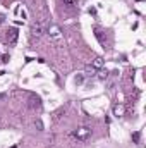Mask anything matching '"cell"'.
Wrapping results in <instances>:
<instances>
[{"label":"cell","instance_id":"6da1fadb","mask_svg":"<svg viewBox=\"0 0 146 148\" xmlns=\"http://www.w3.org/2000/svg\"><path fill=\"white\" fill-rule=\"evenodd\" d=\"M72 136L74 138H77L79 141H84V140H88V138L91 136V127H88V126H81V127H77V129L74 131Z\"/></svg>","mask_w":146,"mask_h":148},{"label":"cell","instance_id":"7a4b0ae2","mask_svg":"<svg viewBox=\"0 0 146 148\" xmlns=\"http://www.w3.org/2000/svg\"><path fill=\"white\" fill-rule=\"evenodd\" d=\"M17 38H19V31H17V28H9V29H7L5 41H7L9 45H16V43H17Z\"/></svg>","mask_w":146,"mask_h":148},{"label":"cell","instance_id":"3957f363","mask_svg":"<svg viewBox=\"0 0 146 148\" xmlns=\"http://www.w3.org/2000/svg\"><path fill=\"white\" fill-rule=\"evenodd\" d=\"M41 35H43V26H41L40 23H38V24H33V26H31V40H35V38L38 40Z\"/></svg>","mask_w":146,"mask_h":148},{"label":"cell","instance_id":"277c9868","mask_svg":"<svg viewBox=\"0 0 146 148\" xmlns=\"http://www.w3.org/2000/svg\"><path fill=\"white\" fill-rule=\"evenodd\" d=\"M46 33H48L50 38H60V28L57 24H50L48 29H46Z\"/></svg>","mask_w":146,"mask_h":148},{"label":"cell","instance_id":"5b68a950","mask_svg":"<svg viewBox=\"0 0 146 148\" xmlns=\"http://www.w3.org/2000/svg\"><path fill=\"white\" fill-rule=\"evenodd\" d=\"M28 105H29V109H33V110H40V109H41V98L33 95V97L29 98V103H28Z\"/></svg>","mask_w":146,"mask_h":148},{"label":"cell","instance_id":"8992f818","mask_svg":"<svg viewBox=\"0 0 146 148\" xmlns=\"http://www.w3.org/2000/svg\"><path fill=\"white\" fill-rule=\"evenodd\" d=\"M124 112H126V109H124V105H122V103L113 105V115H115V117H122V115H124Z\"/></svg>","mask_w":146,"mask_h":148},{"label":"cell","instance_id":"52a82bcc","mask_svg":"<svg viewBox=\"0 0 146 148\" xmlns=\"http://www.w3.org/2000/svg\"><path fill=\"white\" fill-rule=\"evenodd\" d=\"M95 36L98 38V41H100V43L103 45V48H105V43H107V41L103 40V31H102L100 28H96V29H95Z\"/></svg>","mask_w":146,"mask_h":148},{"label":"cell","instance_id":"ba28073f","mask_svg":"<svg viewBox=\"0 0 146 148\" xmlns=\"http://www.w3.org/2000/svg\"><path fill=\"white\" fill-rule=\"evenodd\" d=\"M60 2H64V5L69 7V9H76L77 3H79V0H60Z\"/></svg>","mask_w":146,"mask_h":148},{"label":"cell","instance_id":"9c48e42d","mask_svg":"<svg viewBox=\"0 0 146 148\" xmlns=\"http://www.w3.org/2000/svg\"><path fill=\"white\" fill-rule=\"evenodd\" d=\"M91 66H93L95 69H102V67H103V59H102V57H96Z\"/></svg>","mask_w":146,"mask_h":148},{"label":"cell","instance_id":"30bf717a","mask_svg":"<svg viewBox=\"0 0 146 148\" xmlns=\"http://www.w3.org/2000/svg\"><path fill=\"white\" fill-rule=\"evenodd\" d=\"M96 74H98V79H102V81L108 77V73H107L105 69H98V73H96Z\"/></svg>","mask_w":146,"mask_h":148},{"label":"cell","instance_id":"8fae6325","mask_svg":"<svg viewBox=\"0 0 146 148\" xmlns=\"http://www.w3.org/2000/svg\"><path fill=\"white\" fill-rule=\"evenodd\" d=\"M84 71H86V74H88V76H95L98 69H95L93 66H86V69H84Z\"/></svg>","mask_w":146,"mask_h":148},{"label":"cell","instance_id":"7c38bea8","mask_svg":"<svg viewBox=\"0 0 146 148\" xmlns=\"http://www.w3.org/2000/svg\"><path fill=\"white\" fill-rule=\"evenodd\" d=\"M139 140H141V133L136 131V133L132 134V141H134V143H139Z\"/></svg>","mask_w":146,"mask_h":148},{"label":"cell","instance_id":"4fadbf2b","mask_svg":"<svg viewBox=\"0 0 146 148\" xmlns=\"http://www.w3.org/2000/svg\"><path fill=\"white\" fill-rule=\"evenodd\" d=\"M83 79H84L83 74H77V76L74 77V83H76V84H83Z\"/></svg>","mask_w":146,"mask_h":148},{"label":"cell","instance_id":"5bb4252c","mask_svg":"<svg viewBox=\"0 0 146 148\" xmlns=\"http://www.w3.org/2000/svg\"><path fill=\"white\" fill-rule=\"evenodd\" d=\"M36 127L40 129V131L43 129V122H41V121H36Z\"/></svg>","mask_w":146,"mask_h":148},{"label":"cell","instance_id":"9a60e30c","mask_svg":"<svg viewBox=\"0 0 146 148\" xmlns=\"http://www.w3.org/2000/svg\"><path fill=\"white\" fill-rule=\"evenodd\" d=\"M2 62L7 64V62H9V55H2Z\"/></svg>","mask_w":146,"mask_h":148},{"label":"cell","instance_id":"2e32d148","mask_svg":"<svg viewBox=\"0 0 146 148\" xmlns=\"http://www.w3.org/2000/svg\"><path fill=\"white\" fill-rule=\"evenodd\" d=\"M2 98H5V95H3V93H0V100H2Z\"/></svg>","mask_w":146,"mask_h":148},{"label":"cell","instance_id":"e0dca14e","mask_svg":"<svg viewBox=\"0 0 146 148\" xmlns=\"http://www.w3.org/2000/svg\"><path fill=\"white\" fill-rule=\"evenodd\" d=\"M138 2H143V0H138Z\"/></svg>","mask_w":146,"mask_h":148}]
</instances>
